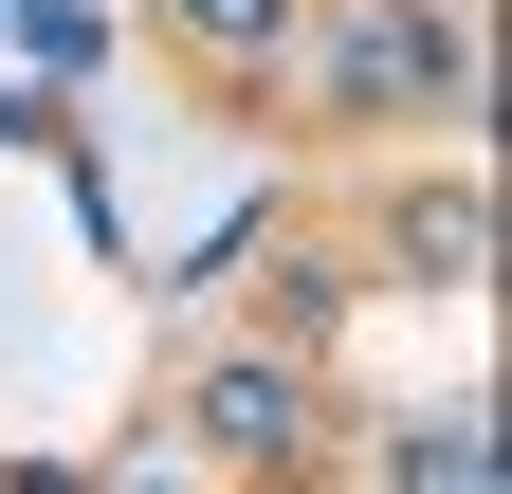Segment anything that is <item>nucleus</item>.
Returning a JSON list of instances; mask_svg holds the SVG:
<instances>
[{
    "mask_svg": "<svg viewBox=\"0 0 512 494\" xmlns=\"http://www.w3.org/2000/svg\"><path fill=\"white\" fill-rule=\"evenodd\" d=\"M348 92H458L439 19H348Z\"/></svg>",
    "mask_w": 512,
    "mask_h": 494,
    "instance_id": "nucleus-1",
    "label": "nucleus"
},
{
    "mask_svg": "<svg viewBox=\"0 0 512 494\" xmlns=\"http://www.w3.org/2000/svg\"><path fill=\"white\" fill-rule=\"evenodd\" d=\"M165 19H183V37H220V55H275V37H293V0H165Z\"/></svg>",
    "mask_w": 512,
    "mask_h": 494,
    "instance_id": "nucleus-2",
    "label": "nucleus"
}]
</instances>
